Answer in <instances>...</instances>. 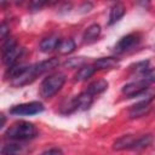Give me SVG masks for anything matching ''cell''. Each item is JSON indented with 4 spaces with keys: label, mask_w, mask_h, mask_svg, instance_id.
Segmentation results:
<instances>
[{
    "label": "cell",
    "mask_w": 155,
    "mask_h": 155,
    "mask_svg": "<svg viewBox=\"0 0 155 155\" xmlns=\"http://www.w3.org/2000/svg\"><path fill=\"white\" fill-rule=\"evenodd\" d=\"M44 111V105L40 102H29L18 104L11 108L10 113L13 115H35Z\"/></svg>",
    "instance_id": "5"
},
{
    "label": "cell",
    "mask_w": 155,
    "mask_h": 155,
    "mask_svg": "<svg viewBox=\"0 0 155 155\" xmlns=\"http://www.w3.org/2000/svg\"><path fill=\"white\" fill-rule=\"evenodd\" d=\"M153 97H154V93L151 92L144 99H142L137 104H134L131 108V110H130V117L131 119H134V117H140V116L145 115L150 110V102H151Z\"/></svg>",
    "instance_id": "7"
},
{
    "label": "cell",
    "mask_w": 155,
    "mask_h": 155,
    "mask_svg": "<svg viewBox=\"0 0 155 155\" xmlns=\"http://www.w3.org/2000/svg\"><path fill=\"white\" fill-rule=\"evenodd\" d=\"M125 15V6L121 2H116L111 8H110V13H109V24H114L116 23L122 16Z\"/></svg>",
    "instance_id": "11"
},
{
    "label": "cell",
    "mask_w": 155,
    "mask_h": 155,
    "mask_svg": "<svg viewBox=\"0 0 155 155\" xmlns=\"http://www.w3.org/2000/svg\"><path fill=\"white\" fill-rule=\"evenodd\" d=\"M64 82H65V76L62 73H54V74L47 76L42 81L41 87H40L41 97H44V98L52 97L53 94H56L62 88Z\"/></svg>",
    "instance_id": "3"
},
{
    "label": "cell",
    "mask_w": 155,
    "mask_h": 155,
    "mask_svg": "<svg viewBox=\"0 0 155 155\" xmlns=\"http://www.w3.org/2000/svg\"><path fill=\"white\" fill-rule=\"evenodd\" d=\"M150 82L143 78L138 81H134V82H131V84H127L122 87V94L128 97V98H132V97H138L140 93H143L144 91H147L148 88V85Z\"/></svg>",
    "instance_id": "6"
},
{
    "label": "cell",
    "mask_w": 155,
    "mask_h": 155,
    "mask_svg": "<svg viewBox=\"0 0 155 155\" xmlns=\"http://www.w3.org/2000/svg\"><path fill=\"white\" fill-rule=\"evenodd\" d=\"M139 42H140V35L138 33H131V34H127L126 36L121 38L117 41L114 51L119 54L126 53V52L133 50L134 47H137Z\"/></svg>",
    "instance_id": "4"
},
{
    "label": "cell",
    "mask_w": 155,
    "mask_h": 155,
    "mask_svg": "<svg viewBox=\"0 0 155 155\" xmlns=\"http://www.w3.org/2000/svg\"><path fill=\"white\" fill-rule=\"evenodd\" d=\"M119 64V59L115 57H104L94 62L96 69H111Z\"/></svg>",
    "instance_id": "12"
},
{
    "label": "cell",
    "mask_w": 155,
    "mask_h": 155,
    "mask_svg": "<svg viewBox=\"0 0 155 155\" xmlns=\"http://www.w3.org/2000/svg\"><path fill=\"white\" fill-rule=\"evenodd\" d=\"M6 1H7V0H1V5H5Z\"/></svg>",
    "instance_id": "27"
},
{
    "label": "cell",
    "mask_w": 155,
    "mask_h": 155,
    "mask_svg": "<svg viewBox=\"0 0 155 155\" xmlns=\"http://www.w3.org/2000/svg\"><path fill=\"white\" fill-rule=\"evenodd\" d=\"M99 34H101V27H99V24H91L87 29H86V31H85V34H84V40H85V42H92V41H94V40H97V38L99 36Z\"/></svg>",
    "instance_id": "14"
},
{
    "label": "cell",
    "mask_w": 155,
    "mask_h": 155,
    "mask_svg": "<svg viewBox=\"0 0 155 155\" xmlns=\"http://www.w3.org/2000/svg\"><path fill=\"white\" fill-rule=\"evenodd\" d=\"M22 53H23V48L19 47L18 45H16L12 48L2 52V62H4V64H6L7 67H11V65L16 64L18 58L22 56Z\"/></svg>",
    "instance_id": "8"
},
{
    "label": "cell",
    "mask_w": 155,
    "mask_h": 155,
    "mask_svg": "<svg viewBox=\"0 0 155 155\" xmlns=\"http://www.w3.org/2000/svg\"><path fill=\"white\" fill-rule=\"evenodd\" d=\"M75 50V42L73 39H65V40H59L57 51L61 54H69Z\"/></svg>",
    "instance_id": "15"
},
{
    "label": "cell",
    "mask_w": 155,
    "mask_h": 155,
    "mask_svg": "<svg viewBox=\"0 0 155 155\" xmlns=\"http://www.w3.org/2000/svg\"><path fill=\"white\" fill-rule=\"evenodd\" d=\"M50 0H29V8L31 11H39L41 10Z\"/></svg>",
    "instance_id": "21"
},
{
    "label": "cell",
    "mask_w": 155,
    "mask_h": 155,
    "mask_svg": "<svg viewBox=\"0 0 155 155\" xmlns=\"http://www.w3.org/2000/svg\"><path fill=\"white\" fill-rule=\"evenodd\" d=\"M131 70L132 73L134 74H140V75H145L150 68H149V61H142V62H138L136 64H133L131 67Z\"/></svg>",
    "instance_id": "19"
},
{
    "label": "cell",
    "mask_w": 155,
    "mask_h": 155,
    "mask_svg": "<svg viewBox=\"0 0 155 155\" xmlns=\"http://www.w3.org/2000/svg\"><path fill=\"white\" fill-rule=\"evenodd\" d=\"M94 71H96V67H94V65H90V64L82 65V67H80V69H79L78 73L75 74L74 80H75V81H84V80L91 78Z\"/></svg>",
    "instance_id": "13"
},
{
    "label": "cell",
    "mask_w": 155,
    "mask_h": 155,
    "mask_svg": "<svg viewBox=\"0 0 155 155\" xmlns=\"http://www.w3.org/2000/svg\"><path fill=\"white\" fill-rule=\"evenodd\" d=\"M137 2H138L142 7H144V8H148L149 5H150V0H137Z\"/></svg>",
    "instance_id": "25"
},
{
    "label": "cell",
    "mask_w": 155,
    "mask_h": 155,
    "mask_svg": "<svg viewBox=\"0 0 155 155\" xmlns=\"http://www.w3.org/2000/svg\"><path fill=\"white\" fill-rule=\"evenodd\" d=\"M107 88H108V82L105 80H97L93 84H91L86 91L90 92L91 94L96 96V94H99V93L104 92Z\"/></svg>",
    "instance_id": "17"
},
{
    "label": "cell",
    "mask_w": 155,
    "mask_h": 155,
    "mask_svg": "<svg viewBox=\"0 0 155 155\" xmlns=\"http://www.w3.org/2000/svg\"><path fill=\"white\" fill-rule=\"evenodd\" d=\"M63 151L61 150V149H58V148H51V149H47V150H45L42 154H62Z\"/></svg>",
    "instance_id": "24"
},
{
    "label": "cell",
    "mask_w": 155,
    "mask_h": 155,
    "mask_svg": "<svg viewBox=\"0 0 155 155\" xmlns=\"http://www.w3.org/2000/svg\"><path fill=\"white\" fill-rule=\"evenodd\" d=\"M134 138L132 136H122L121 138H119L115 143H114V149L115 150H122V149H131L132 144H133Z\"/></svg>",
    "instance_id": "16"
},
{
    "label": "cell",
    "mask_w": 155,
    "mask_h": 155,
    "mask_svg": "<svg viewBox=\"0 0 155 155\" xmlns=\"http://www.w3.org/2000/svg\"><path fill=\"white\" fill-rule=\"evenodd\" d=\"M75 98V104H76V110H86L91 107L92 102H93V94H91L90 92L85 91L81 94L74 97Z\"/></svg>",
    "instance_id": "9"
},
{
    "label": "cell",
    "mask_w": 155,
    "mask_h": 155,
    "mask_svg": "<svg viewBox=\"0 0 155 155\" xmlns=\"http://www.w3.org/2000/svg\"><path fill=\"white\" fill-rule=\"evenodd\" d=\"M58 42H59V39H58L57 35L47 36V38H45V39L40 42V50H41V52H44V53H50V52H52L53 50L57 48Z\"/></svg>",
    "instance_id": "10"
},
{
    "label": "cell",
    "mask_w": 155,
    "mask_h": 155,
    "mask_svg": "<svg viewBox=\"0 0 155 155\" xmlns=\"http://www.w3.org/2000/svg\"><path fill=\"white\" fill-rule=\"evenodd\" d=\"M38 130L36 127L27 121L15 122L8 130L5 132V138L11 140H28L36 137Z\"/></svg>",
    "instance_id": "2"
},
{
    "label": "cell",
    "mask_w": 155,
    "mask_h": 155,
    "mask_svg": "<svg viewBox=\"0 0 155 155\" xmlns=\"http://www.w3.org/2000/svg\"><path fill=\"white\" fill-rule=\"evenodd\" d=\"M10 33V29H8V25L6 23H2L1 27H0V35L2 39H5L7 36V34Z\"/></svg>",
    "instance_id": "23"
},
{
    "label": "cell",
    "mask_w": 155,
    "mask_h": 155,
    "mask_svg": "<svg viewBox=\"0 0 155 155\" xmlns=\"http://www.w3.org/2000/svg\"><path fill=\"white\" fill-rule=\"evenodd\" d=\"M22 149H23V147H21L19 144L13 143V144H7V145H5V147L1 149V153H2V154H16V153L22 151Z\"/></svg>",
    "instance_id": "20"
},
{
    "label": "cell",
    "mask_w": 155,
    "mask_h": 155,
    "mask_svg": "<svg viewBox=\"0 0 155 155\" xmlns=\"http://www.w3.org/2000/svg\"><path fill=\"white\" fill-rule=\"evenodd\" d=\"M153 140V137L150 134H147V136H142L139 138H136L133 140V144H132V148L131 149H142V148H145L148 145H150Z\"/></svg>",
    "instance_id": "18"
},
{
    "label": "cell",
    "mask_w": 155,
    "mask_h": 155,
    "mask_svg": "<svg viewBox=\"0 0 155 155\" xmlns=\"http://www.w3.org/2000/svg\"><path fill=\"white\" fill-rule=\"evenodd\" d=\"M4 125H5V116H4V114H1V124H0V127L2 128Z\"/></svg>",
    "instance_id": "26"
},
{
    "label": "cell",
    "mask_w": 155,
    "mask_h": 155,
    "mask_svg": "<svg viewBox=\"0 0 155 155\" xmlns=\"http://www.w3.org/2000/svg\"><path fill=\"white\" fill-rule=\"evenodd\" d=\"M85 63V59L81 58V59H78V58H70L69 61L65 62V65L69 67V68H78L80 65H82Z\"/></svg>",
    "instance_id": "22"
},
{
    "label": "cell",
    "mask_w": 155,
    "mask_h": 155,
    "mask_svg": "<svg viewBox=\"0 0 155 155\" xmlns=\"http://www.w3.org/2000/svg\"><path fill=\"white\" fill-rule=\"evenodd\" d=\"M58 64H59V61L57 58H48V59L42 61L40 63H36V64H33V65H27L25 70L21 75H18L16 79L11 80V84L16 87L28 85V84L33 82L39 75L56 68Z\"/></svg>",
    "instance_id": "1"
}]
</instances>
